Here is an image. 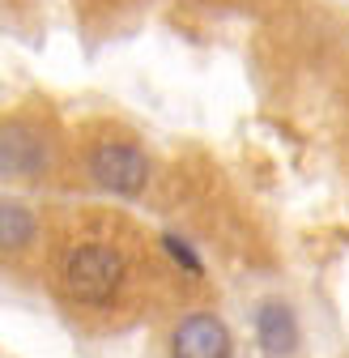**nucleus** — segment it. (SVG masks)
<instances>
[{
	"mask_svg": "<svg viewBox=\"0 0 349 358\" xmlns=\"http://www.w3.org/2000/svg\"><path fill=\"white\" fill-rule=\"evenodd\" d=\"M174 358H230V329L213 316V311H196L188 316L170 337Z\"/></svg>",
	"mask_w": 349,
	"mask_h": 358,
	"instance_id": "obj_4",
	"label": "nucleus"
},
{
	"mask_svg": "<svg viewBox=\"0 0 349 358\" xmlns=\"http://www.w3.org/2000/svg\"><path fill=\"white\" fill-rule=\"evenodd\" d=\"M52 162V145L43 128L26 120H5L0 124V175L5 179H38Z\"/></svg>",
	"mask_w": 349,
	"mask_h": 358,
	"instance_id": "obj_3",
	"label": "nucleus"
},
{
	"mask_svg": "<svg viewBox=\"0 0 349 358\" xmlns=\"http://www.w3.org/2000/svg\"><path fill=\"white\" fill-rule=\"evenodd\" d=\"M64 286L77 303H107L124 286V256L107 243H85L64 260Z\"/></svg>",
	"mask_w": 349,
	"mask_h": 358,
	"instance_id": "obj_1",
	"label": "nucleus"
},
{
	"mask_svg": "<svg viewBox=\"0 0 349 358\" xmlns=\"http://www.w3.org/2000/svg\"><path fill=\"white\" fill-rule=\"evenodd\" d=\"M34 239V213L17 201H0V252H17Z\"/></svg>",
	"mask_w": 349,
	"mask_h": 358,
	"instance_id": "obj_6",
	"label": "nucleus"
},
{
	"mask_svg": "<svg viewBox=\"0 0 349 358\" xmlns=\"http://www.w3.org/2000/svg\"><path fill=\"white\" fill-rule=\"evenodd\" d=\"M90 175L94 184L119 196H137L149 184V162L133 141H103L90 154Z\"/></svg>",
	"mask_w": 349,
	"mask_h": 358,
	"instance_id": "obj_2",
	"label": "nucleus"
},
{
	"mask_svg": "<svg viewBox=\"0 0 349 358\" xmlns=\"http://www.w3.org/2000/svg\"><path fill=\"white\" fill-rule=\"evenodd\" d=\"M255 337H260V350L269 358H290L298 350V320L285 303H260L255 311Z\"/></svg>",
	"mask_w": 349,
	"mask_h": 358,
	"instance_id": "obj_5",
	"label": "nucleus"
},
{
	"mask_svg": "<svg viewBox=\"0 0 349 358\" xmlns=\"http://www.w3.org/2000/svg\"><path fill=\"white\" fill-rule=\"evenodd\" d=\"M162 243H166V252H170V260H179V264L188 268V273H200V260L192 256V248H188L184 239H174V235H166Z\"/></svg>",
	"mask_w": 349,
	"mask_h": 358,
	"instance_id": "obj_7",
	"label": "nucleus"
}]
</instances>
